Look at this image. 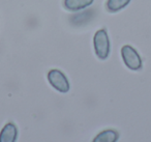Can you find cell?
I'll return each instance as SVG.
<instances>
[{
  "mask_svg": "<svg viewBox=\"0 0 151 142\" xmlns=\"http://www.w3.org/2000/svg\"><path fill=\"white\" fill-rule=\"evenodd\" d=\"M93 46L96 56L101 60H105L110 54V40L105 29H99L95 32L93 38Z\"/></svg>",
  "mask_w": 151,
  "mask_h": 142,
  "instance_id": "cell-1",
  "label": "cell"
},
{
  "mask_svg": "<svg viewBox=\"0 0 151 142\" xmlns=\"http://www.w3.org/2000/svg\"><path fill=\"white\" fill-rule=\"evenodd\" d=\"M121 56L125 65L132 71H140L143 67L142 58L136 51L129 45H125L121 49Z\"/></svg>",
  "mask_w": 151,
  "mask_h": 142,
  "instance_id": "cell-2",
  "label": "cell"
},
{
  "mask_svg": "<svg viewBox=\"0 0 151 142\" xmlns=\"http://www.w3.org/2000/svg\"><path fill=\"white\" fill-rule=\"evenodd\" d=\"M48 81L56 90L59 92L65 93L69 90V82L67 80L66 76L59 70H51L48 73Z\"/></svg>",
  "mask_w": 151,
  "mask_h": 142,
  "instance_id": "cell-3",
  "label": "cell"
},
{
  "mask_svg": "<svg viewBox=\"0 0 151 142\" xmlns=\"http://www.w3.org/2000/svg\"><path fill=\"white\" fill-rule=\"evenodd\" d=\"M18 138V129L15 123L9 122L0 132V142H16Z\"/></svg>",
  "mask_w": 151,
  "mask_h": 142,
  "instance_id": "cell-4",
  "label": "cell"
},
{
  "mask_svg": "<svg viewBox=\"0 0 151 142\" xmlns=\"http://www.w3.org/2000/svg\"><path fill=\"white\" fill-rule=\"evenodd\" d=\"M94 0H64L63 5L67 11L78 12L91 5Z\"/></svg>",
  "mask_w": 151,
  "mask_h": 142,
  "instance_id": "cell-5",
  "label": "cell"
},
{
  "mask_svg": "<svg viewBox=\"0 0 151 142\" xmlns=\"http://www.w3.org/2000/svg\"><path fill=\"white\" fill-rule=\"evenodd\" d=\"M119 138V134L115 130H105L97 134L92 142H116Z\"/></svg>",
  "mask_w": 151,
  "mask_h": 142,
  "instance_id": "cell-6",
  "label": "cell"
},
{
  "mask_svg": "<svg viewBox=\"0 0 151 142\" xmlns=\"http://www.w3.org/2000/svg\"><path fill=\"white\" fill-rule=\"evenodd\" d=\"M132 0H108L106 9L110 13H117L126 7Z\"/></svg>",
  "mask_w": 151,
  "mask_h": 142,
  "instance_id": "cell-7",
  "label": "cell"
}]
</instances>
